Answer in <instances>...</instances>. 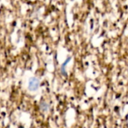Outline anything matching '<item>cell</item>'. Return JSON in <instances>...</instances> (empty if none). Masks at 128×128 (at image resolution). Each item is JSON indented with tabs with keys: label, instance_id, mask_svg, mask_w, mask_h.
<instances>
[{
	"label": "cell",
	"instance_id": "6da1fadb",
	"mask_svg": "<svg viewBox=\"0 0 128 128\" xmlns=\"http://www.w3.org/2000/svg\"><path fill=\"white\" fill-rule=\"evenodd\" d=\"M28 88L32 92L38 90V88H39V80H38V79H37L36 77L30 78L29 81H28Z\"/></svg>",
	"mask_w": 128,
	"mask_h": 128
},
{
	"label": "cell",
	"instance_id": "7a4b0ae2",
	"mask_svg": "<svg viewBox=\"0 0 128 128\" xmlns=\"http://www.w3.org/2000/svg\"><path fill=\"white\" fill-rule=\"evenodd\" d=\"M47 108H48V106L46 105V104H41V109L43 111H46L47 110Z\"/></svg>",
	"mask_w": 128,
	"mask_h": 128
}]
</instances>
